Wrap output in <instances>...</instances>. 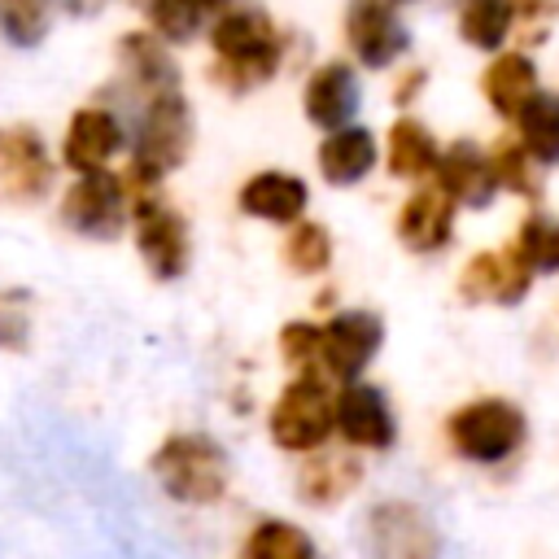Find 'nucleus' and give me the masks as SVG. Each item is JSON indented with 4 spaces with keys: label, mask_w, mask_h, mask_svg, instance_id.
Listing matches in <instances>:
<instances>
[{
    "label": "nucleus",
    "mask_w": 559,
    "mask_h": 559,
    "mask_svg": "<svg viewBox=\"0 0 559 559\" xmlns=\"http://www.w3.org/2000/svg\"><path fill=\"white\" fill-rule=\"evenodd\" d=\"M144 17H148V31L157 35V39H166L170 48L175 44H192L201 31H205V13L201 9H192L188 0H148L144 4Z\"/></svg>",
    "instance_id": "31"
},
{
    "label": "nucleus",
    "mask_w": 559,
    "mask_h": 559,
    "mask_svg": "<svg viewBox=\"0 0 559 559\" xmlns=\"http://www.w3.org/2000/svg\"><path fill=\"white\" fill-rule=\"evenodd\" d=\"M306 205H310V188H306L301 175H288V170H258L236 192V210L245 218L275 223V227L301 223L306 218Z\"/></svg>",
    "instance_id": "19"
},
{
    "label": "nucleus",
    "mask_w": 559,
    "mask_h": 559,
    "mask_svg": "<svg viewBox=\"0 0 559 559\" xmlns=\"http://www.w3.org/2000/svg\"><path fill=\"white\" fill-rule=\"evenodd\" d=\"M511 253L533 271V275H555L559 271V218L528 210L511 236Z\"/></svg>",
    "instance_id": "27"
},
{
    "label": "nucleus",
    "mask_w": 559,
    "mask_h": 559,
    "mask_svg": "<svg viewBox=\"0 0 559 559\" xmlns=\"http://www.w3.org/2000/svg\"><path fill=\"white\" fill-rule=\"evenodd\" d=\"M280 258L293 275H323L332 266V231L314 218H301L284 231V245H280Z\"/></svg>",
    "instance_id": "28"
},
{
    "label": "nucleus",
    "mask_w": 559,
    "mask_h": 559,
    "mask_svg": "<svg viewBox=\"0 0 559 559\" xmlns=\"http://www.w3.org/2000/svg\"><path fill=\"white\" fill-rule=\"evenodd\" d=\"M188 4H192V9H201V13L210 17V22H214V17L223 13V9H231V0H188Z\"/></svg>",
    "instance_id": "37"
},
{
    "label": "nucleus",
    "mask_w": 559,
    "mask_h": 559,
    "mask_svg": "<svg viewBox=\"0 0 559 559\" xmlns=\"http://www.w3.org/2000/svg\"><path fill=\"white\" fill-rule=\"evenodd\" d=\"M148 472L183 507H214L231 485V459L210 432H170L153 450Z\"/></svg>",
    "instance_id": "3"
},
{
    "label": "nucleus",
    "mask_w": 559,
    "mask_h": 559,
    "mask_svg": "<svg viewBox=\"0 0 559 559\" xmlns=\"http://www.w3.org/2000/svg\"><path fill=\"white\" fill-rule=\"evenodd\" d=\"M240 559H319V546L310 542V533L301 524L271 515L245 533Z\"/></svg>",
    "instance_id": "25"
},
{
    "label": "nucleus",
    "mask_w": 559,
    "mask_h": 559,
    "mask_svg": "<svg viewBox=\"0 0 559 559\" xmlns=\"http://www.w3.org/2000/svg\"><path fill=\"white\" fill-rule=\"evenodd\" d=\"M336 441H345L349 450H367V454H380L397 441V415L384 389L367 380L336 389Z\"/></svg>",
    "instance_id": "13"
},
{
    "label": "nucleus",
    "mask_w": 559,
    "mask_h": 559,
    "mask_svg": "<svg viewBox=\"0 0 559 559\" xmlns=\"http://www.w3.org/2000/svg\"><path fill=\"white\" fill-rule=\"evenodd\" d=\"M358 100H362V92H358V70H354L349 61H341V57L319 61V66L306 74V83H301V114H306V122L319 127L323 135L349 127V122L358 118Z\"/></svg>",
    "instance_id": "14"
},
{
    "label": "nucleus",
    "mask_w": 559,
    "mask_h": 559,
    "mask_svg": "<svg viewBox=\"0 0 559 559\" xmlns=\"http://www.w3.org/2000/svg\"><path fill=\"white\" fill-rule=\"evenodd\" d=\"M515 31L511 0H463L459 9V39L476 52H502Z\"/></svg>",
    "instance_id": "24"
},
{
    "label": "nucleus",
    "mask_w": 559,
    "mask_h": 559,
    "mask_svg": "<svg viewBox=\"0 0 559 559\" xmlns=\"http://www.w3.org/2000/svg\"><path fill=\"white\" fill-rule=\"evenodd\" d=\"M192 140H197V127H192V105L183 92H162L140 105V118L131 131V157L122 170L131 205L140 197H153L162 179L188 162Z\"/></svg>",
    "instance_id": "2"
},
{
    "label": "nucleus",
    "mask_w": 559,
    "mask_h": 559,
    "mask_svg": "<svg viewBox=\"0 0 559 559\" xmlns=\"http://www.w3.org/2000/svg\"><path fill=\"white\" fill-rule=\"evenodd\" d=\"M393 4H415V0H393Z\"/></svg>",
    "instance_id": "38"
},
{
    "label": "nucleus",
    "mask_w": 559,
    "mask_h": 559,
    "mask_svg": "<svg viewBox=\"0 0 559 559\" xmlns=\"http://www.w3.org/2000/svg\"><path fill=\"white\" fill-rule=\"evenodd\" d=\"M454 214H459V205L437 183H419L402 201V210L393 218V236L411 253H441L454 240Z\"/></svg>",
    "instance_id": "17"
},
{
    "label": "nucleus",
    "mask_w": 559,
    "mask_h": 559,
    "mask_svg": "<svg viewBox=\"0 0 559 559\" xmlns=\"http://www.w3.org/2000/svg\"><path fill=\"white\" fill-rule=\"evenodd\" d=\"M384 345V323L376 310H336L332 319L319 323V358L314 371L328 376L332 384H354L362 380L367 362Z\"/></svg>",
    "instance_id": "9"
},
{
    "label": "nucleus",
    "mask_w": 559,
    "mask_h": 559,
    "mask_svg": "<svg viewBox=\"0 0 559 559\" xmlns=\"http://www.w3.org/2000/svg\"><path fill=\"white\" fill-rule=\"evenodd\" d=\"M432 183L459 210H485L502 192L498 188V175H493V162H489V148H480L472 140H454V144L441 148V162H437Z\"/></svg>",
    "instance_id": "16"
},
{
    "label": "nucleus",
    "mask_w": 559,
    "mask_h": 559,
    "mask_svg": "<svg viewBox=\"0 0 559 559\" xmlns=\"http://www.w3.org/2000/svg\"><path fill=\"white\" fill-rule=\"evenodd\" d=\"M341 26H345V48L362 70H389L411 48V31L393 0H349Z\"/></svg>",
    "instance_id": "10"
},
{
    "label": "nucleus",
    "mask_w": 559,
    "mask_h": 559,
    "mask_svg": "<svg viewBox=\"0 0 559 559\" xmlns=\"http://www.w3.org/2000/svg\"><path fill=\"white\" fill-rule=\"evenodd\" d=\"M362 546L371 559H437L441 528L411 498H384L362 515Z\"/></svg>",
    "instance_id": "8"
},
{
    "label": "nucleus",
    "mask_w": 559,
    "mask_h": 559,
    "mask_svg": "<svg viewBox=\"0 0 559 559\" xmlns=\"http://www.w3.org/2000/svg\"><path fill=\"white\" fill-rule=\"evenodd\" d=\"M26 341H31L26 293H0V349H26Z\"/></svg>",
    "instance_id": "33"
},
{
    "label": "nucleus",
    "mask_w": 559,
    "mask_h": 559,
    "mask_svg": "<svg viewBox=\"0 0 559 559\" xmlns=\"http://www.w3.org/2000/svg\"><path fill=\"white\" fill-rule=\"evenodd\" d=\"M57 0H0V35L13 48H39L52 31Z\"/></svg>",
    "instance_id": "29"
},
{
    "label": "nucleus",
    "mask_w": 559,
    "mask_h": 559,
    "mask_svg": "<svg viewBox=\"0 0 559 559\" xmlns=\"http://www.w3.org/2000/svg\"><path fill=\"white\" fill-rule=\"evenodd\" d=\"M424 83H428V70L424 66H406L397 74V83H393V105H411L424 92Z\"/></svg>",
    "instance_id": "35"
},
{
    "label": "nucleus",
    "mask_w": 559,
    "mask_h": 559,
    "mask_svg": "<svg viewBox=\"0 0 559 559\" xmlns=\"http://www.w3.org/2000/svg\"><path fill=\"white\" fill-rule=\"evenodd\" d=\"M131 240H135V253L144 262V271L162 284L179 280L192 262V236H188V218L162 201V192L153 197H140L131 205Z\"/></svg>",
    "instance_id": "7"
},
{
    "label": "nucleus",
    "mask_w": 559,
    "mask_h": 559,
    "mask_svg": "<svg viewBox=\"0 0 559 559\" xmlns=\"http://www.w3.org/2000/svg\"><path fill=\"white\" fill-rule=\"evenodd\" d=\"M384 170L393 179H406V183H419L428 175H437V162H441V144L437 135L428 131V122H419L415 114H397L389 122V135H384Z\"/></svg>",
    "instance_id": "23"
},
{
    "label": "nucleus",
    "mask_w": 559,
    "mask_h": 559,
    "mask_svg": "<svg viewBox=\"0 0 559 559\" xmlns=\"http://www.w3.org/2000/svg\"><path fill=\"white\" fill-rule=\"evenodd\" d=\"M511 4H515V26L546 31L559 17V0H511Z\"/></svg>",
    "instance_id": "34"
},
{
    "label": "nucleus",
    "mask_w": 559,
    "mask_h": 559,
    "mask_svg": "<svg viewBox=\"0 0 559 559\" xmlns=\"http://www.w3.org/2000/svg\"><path fill=\"white\" fill-rule=\"evenodd\" d=\"M127 144V127L109 105H79L61 135V166H70L74 175H96L109 170V162Z\"/></svg>",
    "instance_id": "12"
},
{
    "label": "nucleus",
    "mask_w": 559,
    "mask_h": 559,
    "mask_svg": "<svg viewBox=\"0 0 559 559\" xmlns=\"http://www.w3.org/2000/svg\"><path fill=\"white\" fill-rule=\"evenodd\" d=\"M205 39H210V79L223 92H253L271 83L284 66V39L266 9L231 4L210 22Z\"/></svg>",
    "instance_id": "1"
},
{
    "label": "nucleus",
    "mask_w": 559,
    "mask_h": 559,
    "mask_svg": "<svg viewBox=\"0 0 559 559\" xmlns=\"http://www.w3.org/2000/svg\"><path fill=\"white\" fill-rule=\"evenodd\" d=\"M118 66L122 79L135 96H162V92H179V61L170 52L166 39H157L148 26L144 31H127L118 39Z\"/></svg>",
    "instance_id": "20"
},
{
    "label": "nucleus",
    "mask_w": 559,
    "mask_h": 559,
    "mask_svg": "<svg viewBox=\"0 0 559 559\" xmlns=\"http://www.w3.org/2000/svg\"><path fill=\"white\" fill-rule=\"evenodd\" d=\"M280 358L293 367V371H314V358H319V323L310 319H288L280 328Z\"/></svg>",
    "instance_id": "32"
},
{
    "label": "nucleus",
    "mask_w": 559,
    "mask_h": 559,
    "mask_svg": "<svg viewBox=\"0 0 559 559\" xmlns=\"http://www.w3.org/2000/svg\"><path fill=\"white\" fill-rule=\"evenodd\" d=\"M362 480V463L354 459V450H314L301 459L297 467V498L306 507H336L345 502Z\"/></svg>",
    "instance_id": "22"
},
{
    "label": "nucleus",
    "mask_w": 559,
    "mask_h": 559,
    "mask_svg": "<svg viewBox=\"0 0 559 559\" xmlns=\"http://www.w3.org/2000/svg\"><path fill=\"white\" fill-rule=\"evenodd\" d=\"M533 271L507 249H480L459 271V297L463 301H493V306H520L533 288Z\"/></svg>",
    "instance_id": "15"
},
{
    "label": "nucleus",
    "mask_w": 559,
    "mask_h": 559,
    "mask_svg": "<svg viewBox=\"0 0 559 559\" xmlns=\"http://www.w3.org/2000/svg\"><path fill=\"white\" fill-rule=\"evenodd\" d=\"M57 183V162L31 122L0 127V188L9 201H44Z\"/></svg>",
    "instance_id": "11"
},
{
    "label": "nucleus",
    "mask_w": 559,
    "mask_h": 559,
    "mask_svg": "<svg viewBox=\"0 0 559 559\" xmlns=\"http://www.w3.org/2000/svg\"><path fill=\"white\" fill-rule=\"evenodd\" d=\"M489 162H493V175H498V188H502V192L524 197V201H533V197H537L542 166L528 157V148H524L515 135H502V140L489 148Z\"/></svg>",
    "instance_id": "30"
},
{
    "label": "nucleus",
    "mask_w": 559,
    "mask_h": 559,
    "mask_svg": "<svg viewBox=\"0 0 559 559\" xmlns=\"http://www.w3.org/2000/svg\"><path fill=\"white\" fill-rule=\"evenodd\" d=\"M537 92H542V74L524 48H502L480 70V96L502 122H520V114L537 100Z\"/></svg>",
    "instance_id": "18"
},
{
    "label": "nucleus",
    "mask_w": 559,
    "mask_h": 559,
    "mask_svg": "<svg viewBox=\"0 0 559 559\" xmlns=\"http://www.w3.org/2000/svg\"><path fill=\"white\" fill-rule=\"evenodd\" d=\"M61 223L74 236L87 240H118L131 227V192L122 183V175L114 170H96V175H74L61 192L57 205Z\"/></svg>",
    "instance_id": "6"
},
{
    "label": "nucleus",
    "mask_w": 559,
    "mask_h": 559,
    "mask_svg": "<svg viewBox=\"0 0 559 559\" xmlns=\"http://www.w3.org/2000/svg\"><path fill=\"white\" fill-rule=\"evenodd\" d=\"M135 4H148V0H135Z\"/></svg>",
    "instance_id": "39"
},
{
    "label": "nucleus",
    "mask_w": 559,
    "mask_h": 559,
    "mask_svg": "<svg viewBox=\"0 0 559 559\" xmlns=\"http://www.w3.org/2000/svg\"><path fill=\"white\" fill-rule=\"evenodd\" d=\"M376 162H380V144H376L371 127H362V122H349L341 131H328L319 140V148H314V166H319L323 183H332V188L362 183L376 170Z\"/></svg>",
    "instance_id": "21"
},
{
    "label": "nucleus",
    "mask_w": 559,
    "mask_h": 559,
    "mask_svg": "<svg viewBox=\"0 0 559 559\" xmlns=\"http://www.w3.org/2000/svg\"><path fill=\"white\" fill-rule=\"evenodd\" d=\"M515 140L528 148V157L546 170L559 166V92H537V100L520 114L515 122Z\"/></svg>",
    "instance_id": "26"
},
{
    "label": "nucleus",
    "mask_w": 559,
    "mask_h": 559,
    "mask_svg": "<svg viewBox=\"0 0 559 559\" xmlns=\"http://www.w3.org/2000/svg\"><path fill=\"white\" fill-rule=\"evenodd\" d=\"M528 437V415L511 402V397H472L463 406H454L445 415V445L480 467H498L507 463Z\"/></svg>",
    "instance_id": "5"
},
{
    "label": "nucleus",
    "mask_w": 559,
    "mask_h": 559,
    "mask_svg": "<svg viewBox=\"0 0 559 559\" xmlns=\"http://www.w3.org/2000/svg\"><path fill=\"white\" fill-rule=\"evenodd\" d=\"M57 9L70 17H96L105 9V0H57Z\"/></svg>",
    "instance_id": "36"
},
{
    "label": "nucleus",
    "mask_w": 559,
    "mask_h": 559,
    "mask_svg": "<svg viewBox=\"0 0 559 559\" xmlns=\"http://www.w3.org/2000/svg\"><path fill=\"white\" fill-rule=\"evenodd\" d=\"M266 432L284 454H314L336 437V389L319 371H297L271 402Z\"/></svg>",
    "instance_id": "4"
}]
</instances>
